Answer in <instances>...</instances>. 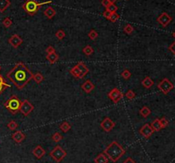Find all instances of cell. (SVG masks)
Wrapping results in <instances>:
<instances>
[{"instance_id": "1", "label": "cell", "mask_w": 175, "mask_h": 163, "mask_svg": "<svg viewBox=\"0 0 175 163\" xmlns=\"http://www.w3.org/2000/svg\"><path fill=\"white\" fill-rule=\"evenodd\" d=\"M33 73L22 63H16L7 73V78L19 89H23L33 79Z\"/></svg>"}, {"instance_id": "2", "label": "cell", "mask_w": 175, "mask_h": 163, "mask_svg": "<svg viewBox=\"0 0 175 163\" xmlns=\"http://www.w3.org/2000/svg\"><path fill=\"white\" fill-rule=\"evenodd\" d=\"M125 153L126 150L116 141L112 142L104 150V155H106L107 157L110 159L113 162H118L120 157L125 155Z\"/></svg>"}, {"instance_id": "3", "label": "cell", "mask_w": 175, "mask_h": 163, "mask_svg": "<svg viewBox=\"0 0 175 163\" xmlns=\"http://www.w3.org/2000/svg\"><path fill=\"white\" fill-rule=\"evenodd\" d=\"M52 1H46V2H43V3H38L36 0H27V2L22 5V9L30 15H34L35 14L38 12V9L40 8V6L44 5V4H47V3H51Z\"/></svg>"}, {"instance_id": "4", "label": "cell", "mask_w": 175, "mask_h": 163, "mask_svg": "<svg viewBox=\"0 0 175 163\" xmlns=\"http://www.w3.org/2000/svg\"><path fill=\"white\" fill-rule=\"evenodd\" d=\"M21 101L15 95H13L9 100H7L4 102V107L13 115L16 114L20 110L21 106Z\"/></svg>"}, {"instance_id": "5", "label": "cell", "mask_w": 175, "mask_h": 163, "mask_svg": "<svg viewBox=\"0 0 175 163\" xmlns=\"http://www.w3.org/2000/svg\"><path fill=\"white\" fill-rule=\"evenodd\" d=\"M50 156L52 157L53 160H55V162L57 163L61 162L67 156V152L59 145L56 146L53 150L50 151Z\"/></svg>"}, {"instance_id": "6", "label": "cell", "mask_w": 175, "mask_h": 163, "mask_svg": "<svg viewBox=\"0 0 175 163\" xmlns=\"http://www.w3.org/2000/svg\"><path fill=\"white\" fill-rule=\"evenodd\" d=\"M158 89L164 94H168L174 89V84L167 78L163 79L157 86Z\"/></svg>"}, {"instance_id": "7", "label": "cell", "mask_w": 175, "mask_h": 163, "mask_svg": "<svg viewBox=\"0 0 175 163\" xmlns=\"http://www.w3.org/2000/svg\"><path fill=\"white\" fill-rule=\"evenodd\" d=\"M34 105L28 101V100H24L22 103H21V106H20V112L25 115V116H28L29 115V114L34 110Z\"/></svg>"}, {"instance_id": "8", "label": "cell", "mask_w": 175, "mask_h": 163, "mask_svg": "<svg viewBox=\"0 0 175 163\" xmlns=\"http://www.w3.org/2000/svg\"><path fill=\"white\" fill-rule=\"evenodd\" d=\"M108 97L109 98V99H110L114 103H117L121 98H123V94H122V92H121L119 89L114 88V89H112V90L108 92Z\"/></svg>"}, {"instance_id": "9", "label": "cell", "mask_w": 175, "mask_h": 163, "mask_svg": "<svg viewBox=\"0 0 175 163\" xmlns=\"http://www.w3.org/2000/svg\"><path fill=\"white\" fill-rule=\"evenodd\" d=\"M157 22H158V23H160L162 27L166 28V27L172 22V17H171L168 13L163 12V13H162V14L158 16Z\"/></svg>"}, {"instance_id": "10", "label": "cell", "mask_w": 175, "mask_h": 163, "mask_svg": "<svg viewBox=\"0 0 175 163\" xmlns=\"http://www.w3.org/2000/svg\"><path fill=\"white\" fill-rule=\"evenodd\" d=\"M101 127L105 131H110L112 130L114 126H115V123L108 117H106L104 120L101 122Z\"/></svg>"}, {"instance_id": "11", "label": "cell", "mask_w": 175, "mask_h": 163, "mask_svg": "<svg viewBox=\"0 0 175 163\" xmlns=\"http://www.w3.org/2000/svg\"><path fill=\"white\" fill-rule=\"evenodd\" d=\"M9 43L12 45V47L16 49L23 43V40L18 34H14L9 38Z\"/></svg>"}, {"instance_id": "12", "label": "cell", "mask_w": 175, "mask_h": 163, "mask_svg": "<svg viewBox=\"0 0 175 163\" xmlns=\"http://www.w3.org/2000/svg\"><path fill=\"white\" fill-rule=\"evenodd\" d=\"M139 132L140 134H141L143 137H145V138H149V137L153 134L154 130H153V128L151 127L150 125H149V124H145V125H143V126L141 127V129L139 130Z\"/></svg>"}, {"instance_id": "13", "label": "cell", "mask_w": 175, "mask_h": 163, "mask_svg": "<svg viewBox=\"0 0 175 163\" xmlns=\"http://www.w3.org/2000/svg\"><path fill=\"white\" fill-rule=\"evenodd\" d=\"M81 88L83 89V91L86 93H90L92 92L94 88H95V86L93 85V83L91 81V80H86L85 81V83L81 86Z\"/></svg>"}, {"instance_id": "14", "label": "cell", "mask_w": 175, "mask_h": 163, "mask_svg": "<svg viewBox=\"0 0 175 163\" xmlns=\"http://www.w3.org/2000/svg\"><path fill=\"white\" fill-rule=\"evenodd\" d=\"M33 155L36 158L41 159L45 155V150L40 145H38V146L35 147L34 150H33Z\"/></svg>"}, {"instance_id": "15", "label": "cell", "mask_w": 175, "mask_h": 163, "mask_svg": "<svg viewBox=\"0 0 175 163\" xmlns=\"http://www.w3.org/2000/svg\"><path fill=\"white\" fill-rule=\"evenodd\" d=\"M12 138L13 140L17 143H22L24 139H25V135L22 133V131H16L13 135H12Z\"/></svg>"}, {"instance_id": "16", "label": "cell", "mask_w": 175, "mask_h": 163, "mask_svg": "<svg viewBox=\"0 0 175 163\" xmlns=\"http://www.w3.org/2000/svg\"><path fill=\"white\" fill-rule=\"evenodd\" d=\"M44 15H45L47 18L52 19V18L56 15L57 11H56L55 9H53L52 7H48V8H46V9H44Z\"/></svg>"}, {"instance_id": "17", "label": "cell", "mask_w": 175, "mask_h": 163, "mask_svg": "<svg viewBox=\"0 0 175 163\" xmlns=\"http://www.w3.org/2000/svg\"><path fill=\"white\" fill-rule=\"evenodd\" d=\"M76 66L79 67V71H80V73H81L82 78H84V77L89 73V68L84 64V63L79 62V63H78V64Z\"/></svg>"}, {"instance_id": "18", "label": "cell", "mask_w": 175, "mask_h": 163, "mask_svg": "<svg viewBox=\"0 0 175 163\" xmlns=\"http://www.w3.org/2000/svg\"><path fill=\"white\" fill-rule=\"evenodd\" d=\"M70 73H71L73 77H75V78L83 79V78H82V75H81V73H80V71H79V67H78L77 66H74L73 67H72V68L70 69Z\"/></svg>"}, {"instance_id": "19", "label": "cell", "mask_w": 175, "mask_h": 163, "mask_svg": "<svg viewBox=\"0 0 175 163\" xmlns=\"http://www.w3.org/2000/svg\"><path fill=\"white\" fill-rule=\"evenodd\" d=\"M153 85H154V81L151 79L150 77H145L144 79L142 81V86H143V87H145L146 89L150 88Z\"/></svg>"}, {"instance_id": "20", "label": "cell", "mask_w": 175, "mask_h": 163, "mask_svg": "<svg viewBox=\"0 0 175 163\" xmlns=\"http://www.w3.org/2000/svg\"><path fill=\"white\" fill-rule=\"evenodd\" d=\"M151 127L153 128L154 131H159L162 129V124L160 122V120L159 119H155V121H152L151 123Z\"/></svg>"}, {"instance_id": "21", "label": "cell", "mask_w": 175, "mask_h": 163, "mask_svg": "<svg viewBox=\"0 0 175 163\" xmlns=\"http://www.w3.org/2000/svg\"><path fill=\"white\" fill-rule=\"evenodd\" d=\"M46 58L50 62V63L53 64V63H57V61L58 60L59 57H58V55L56 52H54V53H51V54H48L46 56Z\"/></svg>"}, {"instance_id": "22", "label": "cell", "mask_w": 175, "mask_h": 163, "mask_svg": "<svg viewBox=\"0 0 175 163\" xmlns=\"http://www.w3.org/2000/svg\"><path fill=\"white\" fill-rule=\"evenodd\" d=\"M10 5L9 0H0V12H4Z\"/></svg>"}, {"instance_id": "23", "label": "cell", "mask_w": 175, "mask_h": 163, "mask_svg": "<svg viewBox=\"0 0 175 163\" xmlns=\"http://www.w3.org/2000/svg\"><path fill=\"white\" fill-rule=\"evenodd\" d=\"M95 163H108V158L105 156L104 154H100L95 158Z\"/></svg>"}, {"instance_id": "24", "label": "cell", "mask_w": 175, "mask_h": 163, "mask_svg": "<svg viewBox=\"0 0 175 163\" xmlns=\"http://www.w3.org/2000/svg\"><path fill=\"white\" fill-rule=\"evenodd\" d=\"M150 113H151V111H150V109L148 108V107H146V106H144V107H143L141 109L139 110V114L143 117V118H146V117H148L149 115H150Z\"/></svg>"}, {"instance_id": "25", "label": "cell", "mask_w": 175, "mask_h": 163, "mask_svg": "<svg viewBox=\"0 0 175 163\" xmlns=\"http://www.w3.org/2000/svg\"><path fill=\"white\" fill-rule=\"evenodd\" d=\"M60 129L63 131V132H67L71 129V125H70L69 122H63L61 125H60Z\"/></svg>"}, {"instance_id": "26", "label": "cell", "mask_w": 175, "mask_h": 163, "mask_svg": "<svg viewBox=\"0 0 175 163\" xmlns=\"http://www.w3.org/2000/svg\"><path fill=\"white\" fill-rule=\"evenodd\" d=\"M33 79H34V80L35 82L37 83V84H39V83H41L43 80H44V76L41 74V73H35V74H34V76H33Z\"/></svg>"}, {"instance_id": "27", "label": "cell", "mask_w": 175, "mask_h": 163, "mask_svg": "<svg viewBox=\"0 0 175 163\" xmlns=\"http://www.w3.org/2000/svg\"><path fill=\"white\" fill-rule=\"evenodd\" d=\"M93 49L91 45H86L84 49H83V53L85 55V56H91L92 53H93Z\"/></svg>"}, {"instance_id": "28", "label": "cell", "mask_w": 175, "mask_h": 163, "mask_svg": "<svg viewBox=\"0 0 175 163\" xmlns=\"http://www.w3.org/2000/svg\"><path fill=\"white\" fill-rule=\"evenodd\" d=\"M133 31H134V28L131 24H127L124 27V32L127 34H131L133 33Z\"/></svg>"}, {"instance_id": "29", "label": "cell", "mask_w": 175, "mask_h": 163, "mask_svg": "<svg viewBox=\"0 0 175 163\" xmlns=\"http://www.w3.org/2000/svg\"><path fill=\"white\" fill-rule=\"evenodd\" d=\"M120 19V15L115 12V13H111V15H110V16H109V18H108V20L111 22H117L118 20Z\"/></svg>"}, {"instance_id": "30", "label": "cell", "mask_w": 175, "mask_h": 163, "mask_svg": "<svg viewBox=\"0 0 175 163\" xmlns=\"http://www.w3.org/2000/svg\"><path fill=\"white\" fill-rule=\"evenodd\" d=\"M106 9L108 10L110 13H115V12L117 11V9H118V7H117L115 4H114V3H110V4L106 8Z\"/></svg>"}, {"instance_id": "31", "label": "cell", "mask_w": 175, "mask_h": 163, "mask_svg": "<svg viewBox=\"0 0 175 163\" xmlns=\"http://www.w3.org/2000/svg\"><path fill=\"white\" fill-rule=\"evenodd\" d=\"M63 138V137L59 132H55V133L53 134V136H52L53 141H55V142H57V143L60 142Z\"/></svg>"}, {"instance_id": "32", "label": "cell", "mask_w": 175, "mask_h": 163, "mask_svg": "<svg viewBox=\"0 0 175 163\" xmlns=\"http://www.w3.org/2000/svg\"><path fill=\"white\" fill-rule=\"evenodd\" d=\"M7 127H8V128H9V130L13 131V130H15V129L17 128L18 125H17V123H16L15 121H9V122L8 123Z\"/></svg>"}, {"instance_id": "33", "label": "cell", "mask_w": 175, "mask_h": 163, "mask_svg": "<svg viewBox=\"0 0 175 163\" xmlns=\"http://www.w3.org/2000/svg\"><path fill=\"white\" fill-rule=\"evenodd\" d=\"M3 27H5L6 28H9V27L12 25V21L10 20V18L6 17V18H4L3 21Z\"/></svg>"}, {"instance_id": "34", "label": "cell", "mask_w": 175, "mask_h": 163, "mask_svg": "<svg viewBox=\"0 0 175 163\" xmlns=\"http://www.w3.org/2000/svg\"><path fill=\"white\" fill-rule=\"evenodd\" d=\"M121 76H122L125 79H130V77L132 76V73H130L129 70L124 69V70L122 71V73H121Z\"/></svg>"}, {"instance_id": "35", "label": "cell", "mask_w": 175, "mask_h": 163, "mask_svg": "<svg viewBox=\"0 0 175 163\" xmlns=\"http://www.w3.org/2000/svg\"><path fill=\"white\" fill-rule=\"evenodd\" d=\"M88 36H89V38H90L91 39L94 40V39H96V38L98 37V32H97L96 30L92 29V30L90 31V33H88Z\"/></svg>"}, {"instance_id": "36", "label": "cell", "mask_w": 175, "mask_h": 163, "mask_svg": "<svg viewBox=\"0 0 175 163\" xmlns=\"http://www.w3.org/2000/svg\"><path fill=\"white\" fill-rule=\"evenodd\" d=\"M65 33H64V31L63 30H62V29H60V30H58L57 33H56V37L59 39V40H62V39H63L64 38H65Z\"/></svg>"}, {"instance_id": "37", "label": "cell", "mask_w": 175, "mask_h": 163, "mask_svg": "<svg viewBox=\"0 0 175 163\" xmlns=\"http://www.w3.org/2000/svg\"><path fill=\"white\" fill-rule=\"evenodd\" d=\"M135 93L132 91V90H129L127 93H126V97H127V99H129V100H133V98H135Z\"/></svg>"}, {"instance_id": "38", "label": "cell", "mask_w": 175, "mask_h": 163, "mask_svg": "<svg viewBox=\"0 0 175 163\" xmlns=\"http://www.w3.org/2000/svg\"><path fill=\"white\" fill-rule=\"evenodd\" d=\"M160 122H161V124H162V128H165V127H167L168 126V121L166 118H164V117L160 120Z\"/></svg>"}, {"instance_id": "39", "label": "cell", "mask_w": 175, "mask_h": 163, "mask_svg": "<svg viewBox=\"0 0 175 163\" xmlns=\"http://www.w3.org/2000/svg\"><path fill=\"white\" fill-rule=\"evenodd\" d=\"M54 52H56V51H55V48L53 46L50 45V46L47 47V49H46V53L47 54H51V53H54Z\"/></svg>"}, {"instance_id": "40", "label": "cell", "mask_w": 175, "mask_h": 163, "mask_svg": "<svg viewBox=\"0 0 175 163\" xmlns=\"http://www.w3.org/2000/svg\"><path fill=\"white\" fill-rule=\"evenodd\" d=\"M0 86H4L6 87H9V85H8L5 80L3 79V78L2 77V75H0Z\"/></svg>"}, {"instance_id": "41", "label": "cell", "mask_w": 175, "mask_h": 163, "mask_svg": "<svg viewBox=\"0 0 175 163\" xmlns=\"http://www.w3.org/2000/svg\"><path fill=\"white\" fill-rule=\"evenodd\" d=\"M168 49H169V51H171V52H172V53L175 56V42H174V43L169 46Z\"/></svg>"}, {"instance_id": "42", "label": "cell", "mask_w": 175, "mask_h": 163, "mask_svg": "<svg viewBox=\"0 0 175 163\" xmlns=\"http://www.w3.org/2000/svg\"><path fill=\"white\" fill-rule=\"evenodd\" d=\"M102 5L104 6V7H105V8H107L109 4H110V3H109V1L108 0H102Z\"/></svg>"}, {"instance_id": "43", "label": "cell", "mask_w": 175, "mask_h": 163, "mask_svg": "<svg viewBox=\"0 0 175 163\" xmlns=\"http://www.w3.org/2000/svg\"><path fill=\"white\" fill-rule=\"evenodd\" d=\"M110 15H111V13H110V12H109L108 10H107V9H106L104 12L103 13V15L104 16L105 18H107V19H108V18H109Z\"/></svg>"}, {"instance_id": "44", "label": "cell", "mask_w": 175, "mask_h": 163, "mask_svg": "<svg viewBox=\"0 0 175 163\" xmlns=\"http://www.w3.org/2000/svg\"><path fill=\"white\" fill-rule=\"evenodd\" d=\"M123 163H136L131 157H128V158H127L124 162H123Z\"/></svg>"}, {"instance_id": "45", "label": "cell", "mask_w": 175, "mask_h": 163, "mask_svg": "<svg viewBox=\"0 0 175 163\" xmlns=\"http://www.w3.org/2000/svg\"><path fill=\"white\" fill-rule=\"evenodd\" d=\"M5 88H6V86H0V94L4 91Z\"/></svg>"}, {"instance_id": "46", "label": "cell", "mask_w": 175, "mask_h": 163, "mask_svg": "<svg viewBox=\"0 0 175 163\" xmlns=\"http://www.w3.org/2000/svg\"><path fill=\"white\" fill-rule=\"evenodd\" d=\"M108 1H109V3H114H114H115L117 0H108Z\"/></svg>"}, {"instance_id": "47", "label": "cell", "mask_w": 175, "mask_h": 163, "mask_svg": "<svg viewBox=\"0 0 175 163\" xmlns=\"http://www.w3.org/2000/svg\"><path fill=\"white\" fill-rule=\"evenodd\" d=\"M173 36H174V38H175V32L174 33H173Z\"/></svg>"}, {"instance_id": "48", "label": "cell", "mask_w": 175, "mask_h": 163, "mask_svg": "<svg viewBox=\"0 0 175 163\" xmlns=\"http://www.w3.org/2000/svg\"><path fill=\"white\" fill-rule=\"evenodd\" d=\"M0 70H1V66H0Z\"/></svg>"}]
</instances>
